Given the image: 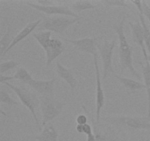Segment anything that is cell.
Returning <instances> with one entry per match:
<instances>
[{
    "label": "cell",
    "instance_id": "cb8c5ba5",
    "mask_svg": "<svg viewBox=\"0 0 150 141\" xmlns=\"http://www.w3.org/2000/svg\"><path fill=\"white\" fill-rule=\"evenodd\" d=\"M18 65L19 63L15 60H9V61L1 63V64H0V73H1V75H3V73L16 68V67L18 66Z\"/></svg>",
    "mask_w": 150,
    "mask_h": 141
},
{
    "label": "cell",
    "instance_id": "e0dca14e",
    "mask_svg": "<svg viewBox=\"0 0 150 141\" xmlns=\"http://www.w3.org/2000/svg\"><path fill=\"white\" fill-rule=\"evenodd\" d=\"M142 69V74L144 79V85H146V90L147 92L148 98V116L150 120V64L148 61H146V66L141 64Z\"/></svg>",
    "mask_w": 150,
    "mask_h": 141
},
{
    "label": "cell",
    "instance_id": "5bb4252c",
    "mask_svg": "<svg viewBox=\"0 0 150 141\" xmlns=\"http://www.w3.org/2000/svg\"><path fill=\"white\" fill-rule=\"evenodd\" d=\"M41 21H41V19H38V20L36 21L29 23L26 26H25L24 28H23V29H22L21 31V32H19V33L18 34L16 37H15V38H13V41H12L11 45L10 46V47L8 48V49L7 50L5 54H7L9 51H10V50H11L12 48L15 46L17 45L18 43H20L21 41H22L23 40H24L26 37L29 36V35H30V34L32 33V32H33L35 29H37V28L39 26V25L40 24Z\"/></svg>",
    "mask_w": 150,
    "mask_h": 141
},
{
    "label": "cell",
    "instance_id": "2e32d148",
    "mask_svg": "<svg viewBox=\"0 0 150 141\" xmlns=\"http://www.w3.org/2000/svg\"><path fill=\"white\" fill-rule=\"evenodd\" d=\"M114 76L127 90H130L131 93H134L136 91L146 88V85L141 82L135 81L134 79H129V78L124 77V76H119V75L114 74Z\"/></svg>",
    "mask_w": 150,
    "mask_h": 141
},
{
    "label": "cell",
    "instance_id": "f546056e",
    "mask_svg": "<svg viewBox=\"0 0 150 141\" xmlns=\"http://www.w3.org/2000/svg\"><path fill=\"white\" fill-rule=\"evenodd\" d=\"M54 1H48V0H41V1H37L36 4L42 6H51L54 5Z\"/></svg>",
    "mask_w": 150,
    "mask_h": 141
},
{
    "label": "cell",
    "instance_id": "30bf717a",
    "mask_svg": "<svg viewBox=\"0 0 150 141\" xmlns=\"http://www.w3.org/2000/svg\"><path fill=\"white\" fill-rule=\"evenodd\" d=\"M64 41H67V43L73 44L76 49L83 51V52L87 53V54H92L93 57L98 54V47H97L98 41H97V38H85L77 40L65 38Z\"/></svg>",
    "mask_w": 150,
    "mask_h": 141
},
{
    "label": "cell",
    "instance_id": "d4e9b609",
    "mask_svg": "<svg viewBox=\"0 0 150 141\" xmlns=\"http://www.w3.org/2000/svg\"><path fill=\"white\" fill-rule=\"evenodd\" d=\"M100 3L108 7H122L124 8L131 9V7L128 4L127 1H120V0H107V1H101Z\"/></svg>",
    "mask_w": 150,
    "mask_h": 141
},
{
    "label": "cell",
    "instance_id": "4316f807",
    "mask_svg": "<svg viewBox=\"0 0 150 141\" xmlns=\"http://www.w3.org/2000/svg\"><path fill=\"white\" fill-rule=\"evenodd\" d=\"M76 123H77V124H79V125H84V124H86L87 123V117H86L85 115H79L77 116V118H76Z\"/></svg>",
    "mask_w": 150,
    "mask_h": 141
},
{
    "label": "cell",
    "instance_id": "44dd1931",
    "mask_svg": "<svg viewBox=\"0 0 150 141\" xmlns=\"http://www.w3.org/2000/svg\"><path fill=\"white\" fill-rule=\"evenodd\" d=\"M33 38L37 41L42 48H43L48 41L51 39V32L50 31H40L39 32L33 34Z\"/></svg>",
    "mask_w": 150,
    "mask_h": 141
},
{
    "label": "cell",
    "instance_id": "4dcf8cb0",
    "mask_svg": "<svg viewBox=\"0 0 150 141\" xmlns=\"http://www.w3.org/2000/svg\"><path fill=\"white\" fill-rule=\"evenodd\" d=\"M13 80V76H4V75H0V82L1 84L4 82H9L10 81Z\"/></svg>",
    "mask_w": 150,
    "mask_h": 141
},
{
    "label": "cell",
    "instance_id": "83f0119b",
    "mask_svg": "<svg viewBox=\"0 0 150 141\" xmlns=\"http://www.w3.org/2000/svg\"><path fill=\"white\" fill-rule=\"evenodd\" d=\"M83 134H85L86 136L93 134V132H92V126H91L89 123H86V124L83 125Z\"/></svg>",
    "mask_w": 150,
    "mask_h": 141
},
{
    "label": "cell",
    "instance_id": "ffe728a7",
    "mask_svg": "<svg viewBox=\"0 0 150 141\" xmlns=\"http://www.w3.org/2000/svg\"><path fill=\"white\" fill-rule=\"evenodd\" d=\"M13 40V38H11V34H10V29L8 28L7 32L1 37V41H0V51H1V56H4L7 50L8 49L10 46L11 45Z\"/></svg>",
    "mask_w": 150,
    "mask_h": 141
},
{
    "label": "cell",
    "instance_id": "6da1fadb",
    "mask_svg": "<svg viewBox=\"0 0 150 141\" xmlns=\"http://www.w3.org/2000/svg\"><path fill=\"white\" fill-rule=\"evenodd\" d=\"M125 16H124L118 24H116L113 26V29L117 33L119 39L120 70L122 73H123L126 69H127L133 76L136 77L138 79H141L140 74L135 69L133 65V53L135 48L134 47L130 45L124 32V24L125 22Z\"/></svg>",
    "mask_w": 150,
    "mask_h": 141
},
{
    "label": "cell",
    "instance_id": "8fae6325",
    "mask_svg": "<svg viewBox=\"0 0 150 141\" xmlns=\"http://www.w3.org/2000/svg\"><path fill=\"white\" fill-rule=\"evenodd\" d=\"M129 25L131 28L132 39L133 43L138 44L142 48V51L143 52L145 61L148 60V54L146 53V48L145 45L144 33V28L142 26L140 21H137L136 23L129 22Z\"/></svg>",
    "mask_w": 150,
    "mask_h": 141
},
{
    "label": "cell",
    "instance_id": "9a60e30c",
    "mask_svg": "<svg viewBox=\"0 0 150 141\" xmlns=\"http://www.w3.org/2000/svg\"><path fill=\"white\" fill-rule=\"evenodd\" d=\"M32 138L38 141H58L59 132L52 123H48L43 126L39 135Z\"/></svg>",
    "mask_w": 150,
    "mask_h": 141
},
{
    "label": "cell",
    "instance_id": "ac0fdd59",
    "mask_svg": "<svg viewBox=\"0 0 150 141\" xmlns=\"http://www.w3.org/2000/svg\"><path fill=\"white\" fill-rule=\"evenodd\" d=\"M13 79L20 81L22 83L26 84V85H29L32 81L34 80L30 73L23 67L18 68L16 70V73L13 76Z\"/></svg>",
    "mask_w": 150,
    "mask_h": 141
},
{
    "label": "cell",
    "instance_id": "3957f363",
    "mask_svg": "<svg viewBox=\"0 0 150 141\" xmlns=\"http://www.w3.org/2000/svg\"><path fill=\"white\" fill-rule=\"evenodd\" d=\"M105 120L114 126L130 130H150V122L148 118L133 116H110Z\"/></svg>",
    "mask_w": 150,
    "mask_h": 141
},
{
    "label": "cell",
    "instance_id": "484cf974",
    "mask_svg": "<svg viewBox=\"0 0 150 141\" xmlns=\"http://www.w3.org/2000/svg\"><path fill=\"white\" fill-rule=\"evenodd\" d=\"M143 4V15L144 17L147 18L148 21L150 23V7L145 1H142Z\"/></svg>",
    "mask_w": 150,
    "mask_h": 141
},
{
    "label": "cell",
    "instance_id": "52a82bcc",
    "mask_svg": "<svg viewBox=\"0 0 150 141\" xmlns=\"http://www.w3.org/2000/svg\"><path fill=\"white\" fill-rule=\"evenodd\" d=\"M25 4L29 7L35 9L38 11L42 12L48 16H70L73 18H79L80 16L77 13H74L70 7L67 5H51V6H42L36 4L26 1Z\"/></svg>",
    "mask_w": 150,
    "mask_h": 141
},
{
    "label": "cell",
    "instance_id": "4fadbf2b",
    "mask_svg": "<svg viewBox=\"0 0 150 141\" xmlns=\"http://www.w3.org/2000/svg\"><path fill=\"white\" fill-rule=\"evenodd\" d=\"M56 72L59 77L62 79L68 84L72 93H73L78 85V82H79L76 78L75 77L73 70L72 69L64 67L62 64H61L59 61H57V64H56Z\"/></svg>",
    "mask_w": 150,
    "mask_h": 141
},
{
    "label": "cell",
    "instance_id": "5b68a950",
    "mask_svg": "<svg viewBox=\"0 0 150 141\" xmlns=\"http://www.w3.org/2000/svg\"><path fill=\"white\" fill-rule=\"evenodd\" d=\"M117 41L114 38L112 41L105 40L103 43L98 42L97 47L100 53L103 63V81H105L111 73L114 74L113 67V54L116 47Z\"/></svg>",
    "mask_w": 150,
    "mask_h": 141
},
{
    "label": "cell",
    "instance_id": "277c9868",
    "mask_svg": "<svg viewBox=\"0 0 150 141\" xmlns=\"http://www.w3.org/2000/svg\"><path fill=\"white\" fill-rule=\"evenodd\" d=\"M39 103L42 115V126L59 116L65 106L64 101L57 99L54 96H40Z\"/></svg>",
    "mask_w": 150,
    "mask_h": 141
},
{
    "label": "cell",
    "instance_id": "1f68e13d",
    "mask_svg": "<svg viewBox=\"0 0 150 141\" xmlns=\"http://www.w3.org/2000/svg\"><path fill=\"white\" fill-rule=\"evenodd\" d=\"M95 136H96V141H106L105 138L101 134L96 133Z\"/></svg>",
    "mask_w": 150,
    "mask_h": 141
},
{
    "label": "cell",
    "instance_id": "7a4b0ae2",
    "mask_svg": "<svg viewBox=\"0 0 150 141\" xmlns=\"http://www.w3.org/2000/svg\"><path fill=\"white\" fill-rule=\"evenodd\" d=\"M83 19L82 16L79 18H73L70 16H54L42 17V21L38 26V29L43 31H50L57 34H62L71 25Z\"/></svg>",
    "mask_w": 150,
    "mask_h": 141
},
{
    "label": "cell",
    "instance_id": "603a6c76",
    "mask_svg": "<svg viewBox=\"0 0 150 141\" xmlns=\"http://www.w3.org/2000/svg\"><path fill=\"white\" fill-rule=\"evenodd\" d=\"M0 102H1V104H7L10 107H11V106H20L19 102H18L16 100L12 98L10 94L8 93V92L3 89H1V90H0Z\"/></svg>",
    "mask_w": 150,
    "mask_h": 141
},
{
    "label": "cell",
    "instance_id": "8992f818",
    "mask_svg": "<svg viewBox=\"0 0 150 141\" xmlns=\"http://www.w3.org/2000/svg\"><path fill=\"white\" fill-rule=\"evenodd\" d=\"M3 84L8 87V88H10V89H12L16 93V95L20 98V101H21L22 104L29 110L37 126L39 127V129H40L39 120H38V118L36 114V107L38 101L36 95H34V93H32L31 91H29V90L26 89V88H23V87L14 85L13 84L10 83V82H4Z\"/></svg>",
    "mask_w": 150,
    "mask_h": 141
},
{
    "label": "cell",
    "instance_id": "d6986e66",
    "mask_svg": "<svg viewBox=\"0 0 150 141\" xmlns=\"http://www.w3.org/2000/svg\"><path fill=\"white\" fill-rule=\"evenodd\" d=\"M96 6L94 5L90 1H77L72 3L70 6V8L74 13H81L86 10L96 8Z\"/></svg>",
    "mask_w": 150,
    "mask_h": 141
},
{
    "label": "cell",
    "instance_id": "7c38bea8",
    "mask_svg": "<svg viewBox=\"0 0 150 141\" xmlns=\"http://www.w3.org/2000/svg\"><path fill=\"white\" fill-rule=\"evenodd\" d=\"M55 79L50 80H35L29 84L31 88L36 91L38 93L40 94L41 96H54V86Z\"/></svg>",
    "mask_w": 150,
    "mask_h": 141
},
{
    "label": "cell",
    "instance_id": "7402d4cb",
    "mask_svg": "<svg viewBox=\"0 0 150 141\" xmlns=\"http://www.w3.org/2000/svg\"><path fill=\"white\" fill-rule=\"evenodd\" d=\"M139 17L140 19V22L142 24V26L144 28V40H145V45H146V50L148 52L150 53V29L148 27L147 24L145 21L144 16L143 14L139 13Z\"/></svg>",
    "mask_w": 150,
    "mask_h": 141
},
{
    "label": "cell",
    "instance_id": "ba28073f",
    "mask_svg": "<svg viewBox=\"0 0 150 141\" xmlns=\"http://www.w3.org/2000/svg\"><path fill=\"white\" fill-rule=\"evenodd\" d=\"M94 65L95 68V75H96V120L97 123H99L100 118L101 110L103 108L105 105V94L103 90L102 82H101L100 73V68L98 66V54L94 56Z\"/></svg>",
    "mask_w": 150,
    "mask_h": 141
},
{
    "label": "cell",
    "instance_id": "9c48e42d",
    "mask_svg": "<svg viewBox=\"0 0 150 141\" xmlns=\"http://www.w3.org/2000/svg\"><path fill=\"white\" fill-rule=\"evenodd\" d=\"M42 48L45 51L46 56L47 67L51 66L53 61L61 55L65 49L62 41L57 38H51Z\"/></svg>",
    "mask_w": 150,
    "mask_h": 141
},
{
    "label": "cell",
    "instance_id": "f1b7e54d",
    "mask_svg": "<svg viewBox=\"0 0 150 141\" xmlns=\"http://www.w3.org/2000/svg\"><path fill=\"white\" fill-rule=\"evenodd\" d=\"M130 2L136 6V8L139 10V13L143 14V4H142V1H130Z\"/></svg>",
    "mask_w": 150,
    "mask_h": 141
},
{
    "label": "cell",
    "instance_id": "836d02e7",
    "mask_svg": "<svg viewBox=\"0 0 150 141\" xmlns=\"http://www.w3.org/2000/svg\"><path fill=\"white\" fill-rule=\"evenodd\" d=\"M147 61L149 62V64H150V53H149V54H148V60H147Z\"/></svg>",
    "mask_w": 150,
    "mask_h": 141
},
{
    "label": "cell",
    "instance_id": "d6a6232c",
    "mask_svg": "<svg viewBox=\"0 0 150 141\" xmlns=\"http://www.w3.org/2000/svg\"><path fill=\"white\" fill-rule=\"evenodd\" d=\"M76 129V131H77L79 133H83V125L77 124Z\"/></svg>",
    "mask_w": 150,
    "mask_h": 141
}]
</instances>
